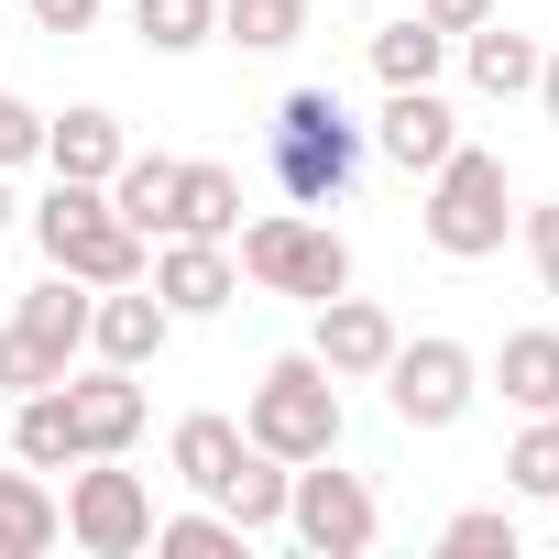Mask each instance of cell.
Masks as SVG:
<instances>
[{
    "instance_id": "obj_1",
    "label": "cell",
    "mask_w": 559,
    "mask_h": 559,
    "mask_svg": "<svg viewBox=\"0 0 559 559\" xmlns=\"http://www.w3.org/2000/svg\"><path fill=\"white\" fill-rule=\"evenodd\" d=\"M362 154H373V132H362L330 88H286L274 121H263V176H274L286 209H341L352 176H362Z\"/></svg>"
},
{
    "instance_id": "obj_2",
    "label": "cell",
    "mask_w": 559,
    "mask_h": 559,
    "mask_svg": "<svg viewBox=\"0 0 559 559\" xmlns=\"http://www.w3.org/2000/svg\"><path fill=\"white\" fill-rule=\"evenodd\" d=\"M23 219H34L45 263H56V274H78V286H132V274L154 263V241H143V230L110 209V187H88V176H56Z\"/></svg>"
},
{
    "instance_id": "obj_3",
    "label": "cell",
    "mask_w": 559,
    "mask_h": 559,
    "mask_svg": "<svg viewBox=\"0 0 559 559\" xmlns=\"http://www.w3.org/2000/svg\"><path fill=\"white\" fill-rule=\"evenodd\" d=\"M241 439L274 450V461H330V450H341V373H330L319 352H274V362L252 373Z\"/></svg>"
},
{
    "instance_id": "obj_4",
    "label": "cell",
    "mask_w": 559,
    "mask_h": 559,
    "mask_svg": "<svg viewBox=\"0 0 559 559\" xmlns=\"http://www.w3.org/2000/svg\"><path fill=\"white\" fill-rule=\"evenodd\" d=\"M230 252H241V286L297 297V308H319V297L352 286V241H341L319 209H263V219L230 230Z\"/></svg>"
},
{
    "instance_id": "obj_5",
    "label": "cell",
    "mask_w": 559,
    "mask_h": 559,
    "mask_svg": "<svg viewBox=\"0 0 559 559\" xmlns=\"http://www.w3.org/2000/svg\"><path fill=\"white\" fill-rule=\"evenodd\" d=\"M417 230H428V252H450V263H483V252H504V230H515L504 154H483V143H450V154L428 165V209H417Z\"/></svg>"
},
{
    "instance_id": "obj_6",
    "label": "cell",
    "mask_w": 559,
    "mask_h": 559,
    "mask_svg": "<svg viewBox=\"0 0 559 559\" xmlns=\"http://www.w3.org/2000/svg\"><path fill=\"white\" fill-rule=\"evenodd\" d=\"M373 384H384V406H395V428H417V439H439V428H461V417H472V395H483V362H472V341H450V330H428V341H395V362H384Z\"/></svg>"
},
{
    "instance_id": "obj_7",
    "label": "cell",
    "mask_w": 559,
    "mask_h": 559,
    "mask_svg": "<svg viewBox=\"0 0 559 559\" xmlns=\"http://www.w3.org/2000/svg\"><path fill=\"white\" fill-rule=\"evenodd\" d=\"M56 504H67V537L88 559H143L154 548V493H143V472H121V450H88Z\"/></svg>"
},
{
    "instance_id": "obj_8",
    "label": "cell",
    "mask_w": 559,
    "mask_h": 559,
    "mask_svg": "<svg viewBox=\"0 0 559 559\" xmlns=\"http://www.w3.org/2000/svg\"><path fill=\"white\" fill-rule=\"evenodd\" d=\"M286 537L319 548V559H362V548L384 537V504H373V483L341 472V450H330V461H297V483H286Z\"/></svg>"
},
{
    "instance_id": "obj_9",
    "label": "cell",
    "mask_w": 559,
    "mask_h": 559,
    "mask_svg": "<svg viewBox=\"0 0 559 559\" xmlns=\"http://www.w3.org/2000/svg\"><path fill=\"white\" fill-rule=\"evenodd\" d=\"M165 341H176V308L143 286V274H132V286H99V297H88V352H99V362L143 373V362H165Z\"/></svg>"
},
{
    "instance_id": "obj_10",
    "label": "cell",
    "mask_w": 559,
    "mask_h": 559,
    "mask_svg": "<svg viewBox=\"0 0 559 559\" xmlns=\"http://www.w3.org/2000/svg\"><path fill=\"white\" fill-rule=\"evenodd\" d=\"M143 286H154L176 319H219V308L241 297V252H230V241H154Z\"/></svg>"
},
{
    "instance_id": "obj_11",
    "label": "cell",
    "mask_w": 559,
    "mask_h": 559,
    "mask_svg": "<svg viewBox=\"0 0 559 559\" xmlns=\"http://www.w3.org/2000/svg\"><path fill=\"white\" fill-rule=\"evenodd\" d=\"M395 341H406V330H395L373 297H352V286H341V297H319V330H308V352H319L341 384H373V373L395 362Z\"/></svg>"
},
{
    "instance_id": "obj_12",
    "label": "cell",
    "mask_w": 559,
    "mask_h": 559,
    "mask_svg": "<svg viewBox=\"0 0 559 559\" xmlns=\"http://www.w3.org/2000/svg\"><path fill=\"white\" fill-rule=\"evenodd\" d=\"M0 450H12V461H34V472H78V461H88V428H78L67 384L12 395V417H0Z\"/></svg>"
},
{
    "instance_id": "obj_13",
    "label": "cell",
    "mask_w": 559,
    "mask_h": 559,
    "mask_svg": "<svg viewBox=\"0 0 559 559\" xmlns=\"http://www.w3.org/2000/svg\"><path fill=\"white\" fill-rule=\"evenodd\" d=\"M450 143H461V110H450L439 88H384V121H373V154H384V165L428 176Z\"/></svg>"
},
{
    "instance_id": "obj_14",
    "label": "cell",
    "mask_w": 559,
    "mask_h": 559,
    "mask_svg": "<svg viewBox=\"0 0 559 559\" xmlns=\"http://www.w3.org/2000/svg\"><path fill=\"white\" fill-rule=\"evenodd\" d=\"M67 406H78L88 450H132V439H143V373H121V362L67 373Z\"/></svg>"
},
{
    "instance_id": "obj_15",
    "label": "cell",
    "mask_w": 559,
    "mask_h": 559,
    "mask_svg": "<svg viewBox=\"0 0 559 559\" xmlns=\"http://www.w3.org/2000/svg\"><path fill=\"white\" fill-rule=\"evenodd\" d=\"M483 384L515 417H559V330H504V352L483 362Z\"/></svg>"
},
{
    "instance_id": "obj_16",
    "label": "cell",
    "mask_w": 559,
    "mask_h": 559,
    "mask_svg": "<svg viewBox=\"0 0 559 559\" xmlns=\"http://www.w3.org/2000/svg\"><path fill=\"white\" fill-rule=\"evenodd\" d=\"M450 56L472 67V88H483V99H526V88H537V56H548V45H537V34H515V23L493 12V23H472V34L450 45Z\"/></svg>"
},
{
    "instance_id": "obj_17",
    "label": "cell",
    "mask_w": 559,
    "mask_h": 559,
    "mask_svg": "<svg viewBox=\"0 0 559 559\" xmlns=\"http://www.w3.org/2000/svg\"><path fill=\"white\" fill-rule=\"evenodd\" d=\"M121 154H132V132H121V110H67V121H45V165L56 176H88V187H110L121 176Z\"/></svg>"
},
{
    "instance_id": "obj_18",
    "label": "cell",
    "mask_w": 559,
    "mask_h": 559,
    "mask_svg": "<svg viewBox=\"0 0 559 559\" xmlns=\"http://www.w3.org/2000/svg\"><path fill=\"white\" fill-rule=\"evenodd\" d=\"M67 537V504H56V483L23 461V472H0V559H45Z\"/></svg>"
},
{
    "instance_id": "obj_19",
    "label": "cell",
    "mask_w": 559,
    "mask_h": 559,
    "mask_svg": "<svg viewBox=\"0 0 559 559\" xmlns=\"http://www.w3.org/2000/svg\"><path fill=\"white\" fill-rule=\"evenodd\" d=\"M286 483H297V461H274V450H241V461H230V483H219L209 504H219L241 537H274V526H286Z\"/></svg>"
},
{
    "instance_id": "obj_20",
    "label": "cell",
    "mask_w": 559,
    "mask_h": 559,
    "mask_svg": "<svg viewBox=\"0 0 559 559\" xmlns=\"http://www.w3.org/2000/svg\"><path fill=\"white\" fill-rule=\"evenodd\" d=\"M241 230V165H176V230L165 241H230Z\"/></svg>"
},
{
    "instance_id": "obj_21",
    "label": "cell",
    "mask_w": 559,
    "mask_h": 559,
    "mask_svg": "<svg viewBox=\"0 0 559 559\" xmlns=\"http://www.w3.org/2000/svg\"><path fill=\"white\" fill-rule=\"evenodd\" d=\"M241 450H252V439H241V417H219V406L176 417V439H165V461H176V483H187V493H219Z\"/></svg>"
},
{
    "instance_id": "obj_22",
    "label": "cell",
    "mask_w": 559,
    "mask_h": 559,
    "mask_svg": "<svg viewBox=\"0 0 559 559\" xmlns=\"http://www.w3.org/2000/svg\"><path fill=\"white\" fill-rule=\"evenodd\" d=\"M88 297H99V286H78V274H45V286H23V308H12V319H23L45 352H67V362H78V352H88Z\"/></svg>"
},
{
    "instance_id": "obj_23",
    "label": "cell",
    "mask_w": 559,
    "mask_h": 559,
    "mask_svg": "<svg viewBox=\"0 0 559 559\" xmlns=\"http://www.w3.org/2000/svg\"><path fill=\"white\" fill-rule=\"evenodd\" d=\"M110 209H121L143 241H165V230H176V154H121V176H110Z\"/></svg>"
},
{
    "instance_id": "obj_24",
    "label": "cell",
    "mask_w": 559,
    "mask_h": 559,
    "mask_svg": "<svg viewBox=\"0 0 559 559\" xmlns=\"http://www.w3.org/2000/svg\"><path fill=\"white\" fill-rule=\"evenodd\" d=\"M439 67H450V34H439V23L406 12V23L373 34V78H384V88H439Z\"/></svg>"
},
{
    "instance_id": "obj_25",
    "label": "cell",
    "mask_w": 559,
    "mask_h": 559,
    "mask_svg": "<svg viewBox=\"0 0 559 559\" xmlns=\"http://www.w3.org/2000/svg\"><path fill=\"white\" fill-rule=\"evenodd\" d=\"M219 45H241V56L308 45V0H219Z\"/></svg>"
},
{
    "instance_id": "obj_26",
    "label": "cell",
    "mask_w": 559,
    "mask_h": 559,
    "mask_svg": "<svg viewBox=\"0 0 559 559\" xmlns=\"http://www.w3.org/2000/svg\"><path fill=\"white\" fill-rule=\"evenodd\" d=\"M241 548H252V537H241L209 493H198L187 515H154V559H241Z\"/></svg>"
},
{
    "instance_id": "obj_27",
    "label": "cell",
    "mask_w": 559,
    "mask_h": 559,
    "mask_svg": "<svg viewBox=\"0 0 559 559\" xmlns=\"http://www.w3.org/2000/svg\"><path fill=\"white\" fill-rule=\"evenodd\" d=\"M132 34L154 56H198V45H219V0H132Z\"/></svg>"
},
{
    "instance_id": "obj_28",
    "label": "cell",
    "mask_w": 559,
    "mask_h": 559,
    "mask_svg": "<svg viewBox=\"0 0 559 559\" xmlns=\"http://www.w3.org/2000/svg\"><path fill=\"white\" fill-rule=\"evenodd\" d=\"M504 483H515L526 504H559V417H526V428H515V450H504Z\"/></svg>"
},
{
    "instance_id": "obj_29",
    "label": "cell",
    "mask_w": 559,
    "mask_h": 559,
    "mask_svg": "<svg viewBox=\"0 0 559 559\" xmlns=\"http://www.w3.org/2000/svg\"><path fill=\"white\" fill-rule=\"evenodd\" d=\"M67 373H78V362H67V352H45L23 319L0 330V395H34V384H67Z\"/></svg>"
},
{
    "instance_id": "obj_30",
    "label": "cell",
    "mask_w": 559,
    "mask_h": 559,
    "mask_svg": "<svg viewBox=\"0 0 559 559\" xmlns=\"http://www.w3.org/2000/svg\"><path fill=\"white\" fill-rule=\"evenodd\" d=\"M439 548H450V559H515V515H504V504H461V515L439 526Z\"/></svg>"
},
{
    "instance_id": "obj_31",
    "label": "cell",
    "mask_w": 559,
    "mask_h": 559,
    "mask_svg": "<svg viewBox=\"0 0 559 559\" xmlns=\"http://www.w3.org/2000/svg\"><path fill=\"white\" fill-rule=\"evenodd\" d=\"M23 165H45V110L0 88V176H23Z\"/></svg>"
},
{
    "instance_id": "obj_32",
    "label": "cell",
    "mask_w": 559,
    "mask_h": 559,
    "mask_svg": "<svg viewBox=\"0 0 559 559\" xmlns=\"http://www.w3.org/2000/svg\"><path fill=\"white\" fill-rule=\"evenodd\" d=\"M515 241L537 252V286L559 297V198H537V209H515Z\"/></svg>"
},
{
    "instance_id": "obj_33",
    "label": "cell",
    "mask_w": 559,
    "mask_h": 559,
    "mask_svg": "<svg viewBox=\"0 0 559 559\" xmlns=\"http://www.w3.org/2000/svg\"><path fill=\"white\" fill-rule=\"evenodd\" d=\"M23 12H34V34H56V45H78V34L99 23V0H23Z\"/></svg>"
},
{
    "instance_id": "obj_34",
    "label": "cell",
    "mask_w": 559,
    "mask_h": 559,
    "mask_svg": "<svg viewBox=\"0 0 559 559\" xmlns=\"http://www.w3.org/2000/svg\"><path fill=\"white\" fill-rule=\"evenodd\" d=\"M493 12H504V0H417V23H439L450 45H461L472 23H493Z\"/></svg>"
},
{
    "instance_id": "obj_35",
    "label": "cell",
    "mask_w": 559,
    "mask_h": 559,
    "mask_svg": "<svg viewBox=\"0 0 559 559\" xmlns=\"http://www.w3.org/2000/svg\"><path fill=\"white\" fill-rule=\"evenodd\" d=\"M537 110H548V132H559V56H537V88H526Z\"/></svg>"
},
{
    "instance_id": "obj_36",
    "label": "cell",
    "mask_w": 559,
    "mask_h": 559,
    "mask_svg": "<svg viewBox=\"0 0 559 559\" xmlns=\"http://www.w3.org/2000/svg\"><path fill=\"white\" fill-rule=\"evenodd\" d=\"M12 219H23V198H12V176H0V230H12Z\"/></svg>"
}]
</instances>
